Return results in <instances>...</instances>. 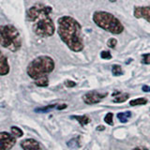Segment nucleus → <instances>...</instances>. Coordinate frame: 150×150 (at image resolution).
Returning a JSON list of instances; mask_svg holds the SVG:
<instances>
[{"label": "nucleus", "mask_w": 150, "mask_h": 150, "mask_svg": "<svg viewBox=\"0 0 150 150\" xmlns=\"http://www.w3.org/2000/svg\"><path fill=\"white\" fill-rule=\"evenodd\" d=\"M9 72V65L8 59L1 51H0V76L7 75Z\"/></svg>", "instance_id": "obj_10"}, {"label": "nucleus", "mask_w": 150, "mask_h": 150, "mask_svg": "<svg viewBox=\"0 0 150 150\" xmlns=\"http://www.w3.org/2000/svg\"><path fill=\"white\" fill-rule=\"evenodd\" d=\"M52 8L43 4H36L26 12V19L33 23V31L39 37L46 38L54 35L55 27L50 17Z\"/></svg>", "instance_id": "obj_1"}, {"label": "nucleus", "mask_w": 150, "mask_h": 150, "mask_svg": "<svg viewBox=\"0 0 150 150\" xmlns=\"http://www.w3.org/2000/svg\"><path fill=\"white\" fill-rule=\"evenodd\" d=\"M68 146L69 147H79L80 146V144H79V137L78 138H74V139H71L69 141V142L67 143Z\"/></svg>", "instance_id": "obj_20"}, {"label": "nucleus", "mask_w": 150, "mask_h": 150, "mask_svg": "<svg viewBox=\"0 0 150 150\" xmlns=\"http://www.w3.org/2000/svg\"><path fill=\"white\" fill-rule=\"evenodd\" d=\"M65 108H67V105H66V104H62V105H57V107H56V109L60 111V110L65 109Z\"/></svg>", "instance_id": "obj_26"}, {"label": "nucleus", "mask_w": 150, "mask_h": 150, "mask_svg": "<svg viewBox=\"0 0 150 150\" xmlns=\"http://www.w3.org/2000/svg\"><path fill=\"white\" fill-rule=\"evenodd\" d=\"M71 118L77 120L80 123V125L83 126V127L87 125L88 123H90V121H91L90 118H89V117L86 116V115H72Z\"/></svg>", "instance_id": "obj_12"}, {"label": "nucleus", "mask_w": 150, "mask_h": 150, "mask_svg": "<svg viewBox=\"0 0 150 150\" xmlns=\"http://www.w3.org/2000/svg\"><path fill=\"white\" fill-rule=\"evenodd\" d=\"M133 14L135 18H143L150 23V5L145 7H135Z\"/></svg>", "instance_id": "obj_8"}, {"label": "nucleus", "mask_w": 150, "mask_h": 150, "mask_svg": "<svg viewBox=\"0 0 150 150\" xmlns=\"http://www.w3.org/2000/svg\"><path fill=\"white\" fill-rule=\"evenodd\" d=\"M56 107H57V104H51V105L42 107V108H37V109L35 110V112H48L52 110H54Z\"/></svg>", "instance_id": "obj_16"}, {"label": "nucleus", "mask_w": 150, "mask_h": 150, "mask_svg": "<svg viewBox=\"0 0 150 150\" xmlns=\"http://www.w3.org/2000/svg\"><path fill=\"white\" fill-rule=\"evenodd\" d=\"M98 131H102V130H104L105 129V128L103 126H98V127H97V129H96Z\"/></svg>", "instance_id": "obj_28"}, {"label": "nucleus", "mask_w": 150, "mask_h": 150, "mask_svg": "<svg viewBox=\"0 0 150 150\" xmlns=\"http://www.w3.org/2000/svg\"><path fill=\"white\" fill-rule=\"evenodd\" d=\"M117 118L121 122V123H127L129 121V119L130 118L131 116V112L129 111H127L124 112H118L117 114Z\"/></svg>", "instance_id": "obj_13"}, {"label": "nucleus", "mask_w": 150, "mask_h": 150, "mask_svg": "<svg viewBox=\"0 0 150 150\" xmlns=\"http://www.w3.org/2000/svg\"><path fill=\"white\" fill-rule=\"evenodd\" d=\"M21 147L23 150H42L40 143L32 138H28V139L22 141Z\"/></svg>", "instance_id": "obj_9"}, {"label": "nucleus", "mask_w": 150, "mask_h": 150, "mask_svg": "<svg viewBox=\"0 0 150 150\" xmlns=\"http://www.w3.org/2000/svg\"><path fill=\"white\" fill-rule=\"evenodd\" d=\"M11 134L14 136L15 138H20L22 137V136L23 135V130L20 129V128H18V127H11Z\"/></svg>", "instance_id": "obj_18"}, {"label": "nucleus", "mask_w": 150, "mask_h": 150, "mask_svg": "<svg viewBox=\"0 0 150 150\" xmlns=\"http://www.w3.org/2000/svg\"><path fill=\"white\" fill-rule=\"evenodd\" d=\"M16 144V138L7 131L0 132V150H11Z\"/></svg>", "instance_id": "obj_6"}, {"label": "nucleus", "mask_w": 150, "mask_h": 150, "mask_svg": "<svg viewBox=\"0 0 150 150\" xmlns=\"http://www.w3.org/2000/svg\"><path fill=\"white\" fill-rule=\"evenodd\" d=\"M112 73L114 76H121L123 74V70L120 65H114L112 67Z\"/></svg>", "instance_id": "obj_17"}, {"label": "nucleus", "mask_w": 150, "mask_h": 150, "mask_svg": "<svg viewBox=\"0 0 150 150\" xmlns=\"http://www.w3.org/2000/svg\"><path fill=\"white\" fill-rule=\"evenodd\" d=\"M58 35L71 51L81 52L83 49L82 27L74 18L63 16L58 19Z\"/></svg>", "instance_id": "obj_2"}, {"label": "nucleus", "mask_w": 150, "mask_h": 150, "mask_svg": "<svg viewBox=\"0 0 150 150\" xmlns=\"http://www.w3.org/2000/svg\"><path fill=\"white\" fill-rule=\"evenodd\" d=\"M108 95L107 93H100L97 91H90L87 92L86 94H84L83 96V100L84 103H86L88 105L92 104H97L100 102L102 98H104Z\"/></svg>", "instance_id": "obj_7"}, {"label": "nucleus", "mask_w": 150, "mask_h": 150, "mask_svg": "<svg viewBox=\"0 0 150 150\" xmlns=\"http://www.w3.org/2000/svg\"><path fill=\"white\" fill-rule=\"evenodd\" d=\"M147 103V100L145 98H135L129 101V105L130 106H137V105H145Z\"/></svg>", "instance_id": "obj_14"}, {"label": "nucleus", "mask_w": 150, "mask_h": 150, "mask_svg": "<svg viewBox=\"0 0 150 150\" xmlns=\"http://www.w3.org/2000/svg\"><path fill=\"white\" fill-rule=\"evenodd\" d=\"M104 121L108 125L112 126L114 125V115H112V112H108L104 117Z\"/></svg>", "instance_id": "obj_19"}, {"label": "nucleus", "mask_w": 150, "mask_h": 150, "mask_svg": "<svg viewBox=\"0 0 150 150\" xmlns=\"http://www.w3.org/2000/svg\"><path fill=\"white\" fill-rule=\"evenodd\" d=\"M112 97H115L114 98V102L115 103H121V102H125L126 100H129V95L128 93H119V92H115L112 93Z\"/></svg>", "instance_id": "obj_11"}, {"label": "nucleus", "mask_w": 150, "mask_h": 150, "mask_svg": "<svg viewBox=\"0 0 150 150\" xmlns=\"http://www.w3.org/2000/svg\"><path fill=\"white\" fill-rule=\"evenodd\" d=\"M132 150H148V149L146 147H144V146H137Z\"/></svg>", "instance_id": "obj_27"}, {"label": "nucleus", "mask_w": 150, "mask_h": 150, "mask_svg": "<svg viewBox=\"0 0 150 150\" xmlns=\"http://www.w3.org/2000/svg\"><path fill=\"white\" fill-rule=\"evenodd\" d=\"M93 21L96 25L112 34H120L124 31V26L121 22L110 12L95 11L93 14Z\"/></svg>", "instance_id": "obj_4"}, {"label": "nucleus", "mask_w": 150, "mask_h": 150, "mask_svg": "<svg viewBox=\"0 0 150 150\" xmlns=\"http://www.w3.org/2000/svg\"><path fill=\"white\" fill-rule=\"evenodd\" d=\"M142 90L144 92H150V86H144L142 87Z\"/></svg>", "instance_id": "obj_25"}, {"label": "nucleus", "mask_w": 150, "mask_h": 150, "mask_svg": "<svg viewBox=\"0 0 150 150\" xmlns=\"http://www.w3.org/2000/svg\"><path fill=\"white\" fill-rule=\"evenodd\" d=\"M0 45L11 52L20 50L22 39L15 26L12 25H0Z\"/></svg>", "instance_id": "obj_5"}, {"label": "nucleus", "mask_w": 150, "mask_h": 150, "mask_svg": "<svg viewBox=\"0 0 150 150\" xmlns=\"http://www.w3.org/2000/svg\"><path fill=\"white\" fill-rule=\"evenodd\" d=\"M65 86L67 87H74L76 86V83L73 81H70V80H67V81L65 82Z\"/></svg>", "instance_id": "obj_24"}, {"label": "nucleus", "mask_w": 150, "mask_h": 150, "mask_svg": "<svg viewBox=\"0 0 150 150\" xmlns=\"http://www.w3.org/2000/svg\"><path fill=\"white\" fill-rule=\"evenodd\" d=\"M116 43H117V40L115 39H114V38H112V39H110L109 40H108L107 45L109 46L110 48H115V47L116 46Z\"/></svg>", "instance_id": "obj_23"}, {"label": "nucleus", "mask_w": 150, "mask_h": 150, "mask_svg": "<svg viewBox=\"0 0 150 150\" xmlns=\"http://www.w3.org/2000/svg\"><path fill=\"white\" fill-rule=\"evenodd\" d=\"M142 63H143V64H145V65H149V64H150V54H143Z\"/></svg>", "instance_id": "obj_22"}, {"label": "nucleus", "mask_w": 150, "mask_h": 150, "mask_svg": "<svg viewBox=\"0 0 150 150\" xmlns=\"http://www.w3.org/2000/svg\"><path fill=\"white\" fill-rule=\"evenodd\" d=\"M100 57L102 59H111L112 54L109 51H102L100 53Z\"/></svg>", "instance_id": "obj_21"}, {"label": "nucleus", "mask_w": 150, "mask_h": 150, "mask_svg": "<svg viewBox=\"0 0 150 150\" xmlns=\"http://www.w3.org/2000/svg\"><path fill=\"white\" fill-rule=\"evenodd\" d=\"M109 1H110V2H115L116 0H109Z\"/></svg>", "instance_id": "obj_29"}, {"label": "nucleus", "mask_w": 150, "mask_h": 150, "mask_svg": "<svg viewBox=\"0 0 150 150\" xmlns=\"http://www.w3.org/2000/svg\"><path fill=\"white\" fill-rule=\"evenodd\" d=\"M54 69V61L47 55H40L32 60L27 67V74L33 80L47 76Z\"/></svg>", "instance_id": "obj_3"}, {"label": "nucleus", "mask_w": 150, "mask_h": 150, "mask_svg": "<svg viewBox=\"0 0 150 150\" xmlns=\"http://www.w3.org/2000/svg\"><path fill=\"white\" fill-rule=\"evenodd\" d=\"M35 83L36 86H40V87H45V86H48L49 84V80H48V77L45 76V77H42V78H40L35 81Z\"/></svg>", "instance_id": "obj_15"}]
</instances>
